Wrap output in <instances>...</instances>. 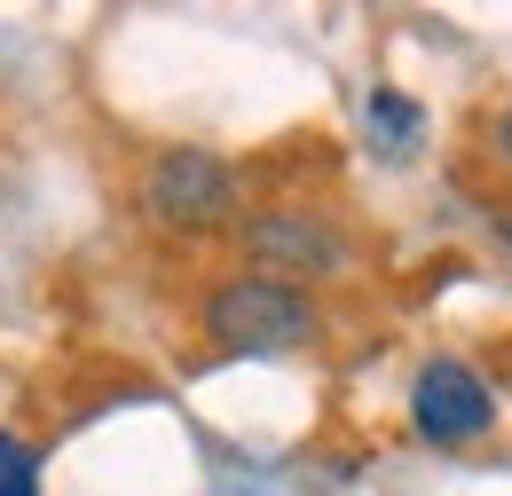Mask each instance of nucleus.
Wrapping results in <instances>:
<instances>
[{"label": "nucleus", "instance_id": "obj_1", "mask_svg": "<svg viewBox=\"0 0 512 496\" xmlns=\"http://www.w3.org/2000/svg\"><path fill=\"white\" fill-rule=\"evenodd\" d=\"M205 331H213V347L221 355H292V347H308L316 339V308H308V292L292 284V276H237V284H221L213 300H205Z\"/></svg>", "mask_w": 512, "mask_h": 496}, {"label": "nucleus", "instance_id": "obj_2", "mask_svg": "<svg viewBox=\"0 0 512 496\" xmlns=\"http://www.w3.org/2000/svg\"><path fill=\"white\" fill-rule=\"evenodd\" d=\"M410 418H418V434L457 449V441H481L497 426V402H489V386L465 371V363H426L418 371V394H410Z\"/></svg>", "mask_w": 512, "mask_h": 496}, {"label": "nucleus", "instance_id": "obj_3", "mask_svg": "<svg viewBox=\"0 0 512 496\" xmlns=\"http://www.w3.org/2000/svg\"><path fill=\"white\" fill-rule=\"evenodd\" d=\"M158 213L166 221H182V229H205V221H221L229 213V174L213 166V158H197V150H182V158H166L158 166Z\"/></svg>", "mask_w": 512, "mask_h": 496}, {"label": "nucleus", "instance_id": "obj_4", "mask_svg": "<svg viewBox=\"0 0 512 496\" xmlns=\"http://www.w3.org/2000/svg\"><path fill=\"white\" fill-rule=\"evenodd\" d=\"M363 134H371L379 158H410L418 134H426V111H418L402 87H371V103H363Z\"/></svg>", "mask_w": 512, "mask_h": 496}, {"label": "nucleus", "instance_id": "obj_5", "mask_svg": "<svg viewBox=\"0 0 512 496\" xmlns=\"http://www.w3.org/2000/svg\"><path fill=\"white\" fill-rule=\"evenodd\" d=\"M253 252L260 260H284V268H331V260H339V245L323 237L316 221H284V213H276V221H253Z\"/></svg>", "mask_w": 512, "mask_h": 496}, {"label": "nucleus", "instance_id": "obj_6", "mask_svg": "<svg viewBox=\"0 0 512 496\" xmlns=\"http://www.w3.org/2000/svg\"><path fill=\"white\" fill-rule=\"evenodd\" d=\"M0 496H40V457L0 434Z\"/></svg>", "mask_w": 512, "mask_h": 496}, {"label": "nucleus", "instance_id": "obj_7", "mask_svg": "<svg viewBox=\"0 0 512 496\" xmlns=\"http://www.w3.org/2000/svg\"><path fill=\"white\" fill-rule=\"evenodd\" d=\"M205 496H260L253 481H221V489H205Z\"/></svg>", "mask_w": 512, "mask_h": 496}, {"label": "nucleus", "instance_id": "obj_8", "mask_svg": "<svg viewBox=\"0 0 512 496\" xmlns=\"http://www.w3.org/2000/svg\"><path fill=\"white\" fill-rule=\"evenodd\" d=\"M505 150H512V119H505Z\"/></svg>", "mask_w": 512, "mask_h": 496}]
</instances>
